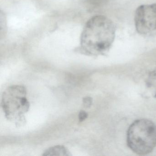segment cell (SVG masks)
I'll return each mask as SVG.
<instances>
[{
  "mask_svg": "<svg viewBox=\"0 0 156 156\" xmlns=\"http://www.w3.org/2000/svg\"><path fill=\"white\" fill-rule=\"evenodd\" d=\"M114 23L103 15L89 19L85 25L80 38V51L85 54H105L111 48L115 37Z\"/></svg>",
  "mask_w": 156,
  "mask_h": 156,
  "instance_id": "obj_1",
  "label": "cell"
},
{
  "mask_svg": "<svg viewBox=\"0 0 156 156\" xmlns=\"http://www.w3.org/2000/svg\"><path fill=\"white\" fill-rule=\"evenodd\" d=\"M129 147L137 155L151 153L156 147V126L147 119H138L129 128L127 134Z\"/></svg>",
  "mask_w": 156,
  "mask_h": 156,
  "instance_id": "obj_2",
  "label": "cell"
},
{
  "mask_svg": "<svg viewBox=\"0 0 156 156\" xmlns=\"http://www.w3.org/2000/svg\"><path fill=\"white\" fill-rule=\"evenodd\" d=\"M26 94L25 88L21 86L10 87L3 94L2 106L8 119L20 116L28 111L30 104Z\"/></svg>",
  "mask_w": 156,
  "mask_h": 156,
  "instance_id": "obj_3",
  "label": "cell"
},
{
  "mask_svg": "<svg viewBox=\"0 0 156 156\" xmlns=\"http://www.w3.org/2000/svg\"><path fill=\"white\" fill-rule=\"evenodd\" d=\"M135 28L144 37L156 36V3L138 7L134 17Z\"/></svg>",
  "mask_w": 156,
  "mask_h": 156,
  "instance_id": "obj_4",
  "label": "cell"
},
{
  "mask_svg": "<svg viewBox=\"0 0 156 156\" xmlns=\"http://www.w3.org/2000/svg\"><path fill=\"white\" fill-rule=\"evenodd\" d=\"M72 154L68 149L63 146H54L51 147L44 152L43 156H71Z\"/></svg>",
  "mask_w": 156,
  "mask_h": 156,
  "instance_id": "obj_5",
  "label": "cell"
},
{
  "mask_svg": "<svg viewBox=\"0 0 156 156\" xmlns=\"http://www.w3.org/2000/svg\"><path fill=\"white\" fill-rule=\"evenodd\" d=\"M147 87L156 98V68L149 73L146 81Z\"/></svg>",
  "mask_w": 156,
  "mask_h": 156,
  "instance_id": "obj_6",
  "label": "cell"
},
{
  "mask_svg": "<svg viewBox=\"0 0 156 156\" xmlns=\"http://www.w3.org/2000/svg\"><path fill=\"white\" fill-rule=\"evenodd\" d=\"M109 0H85L86 3L90 8L96 9L106 4Z\"/></svg>",
  "mask_w": 156,
  "mask_h": 156,
  "instance_id": "obj_7",
  "label": "cell"
},
{
  "mask_svg": "<svg viewBox=\"0 0 156 156\" xmlns=\"http://www.w3.org/2000/svg\"><path fill=\"white\" fill-rule=\"evenodd\" d=\"M83 103L85 108H89L93 104V98L90 97H85L83 98Z\"/></svg>",
  "mask_w": 156,
  "mask_h": 156,
  "instance_id": "obj_8",
  "label": "cell"
},
{
  "mask_svg": "<svg viewBox=\"0 0 156 156\" xmlns=\"http://www.w3.org/2000/svg\"><path fill=\"white\" fill-rule=\"evenodd\" d=\"M88 116V114L84 110H81L78 115V119L80 122H83L85 120Z\"/></svg>",
  "mask_w": 156,
  "mask_h": 156,
  "instance_id": "obj_9",
  "label": "cell"
}]
</instances>
